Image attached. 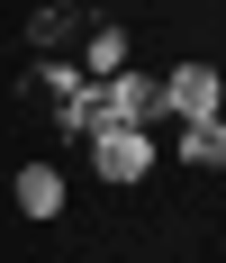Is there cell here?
Returning a JSON list of instances; mask_svg holds the SVG:
<instances>
[{
	"instance_id": "6da1fadb",
	"label": "cell",
	"mask_w": 226,
	"mask_h": 263,
	"mask_svg": "<svg viewBox=\"0 0 226 263\" xmlns=\"http://www.w3.org/2000/svg\"><path fill=\"white\" fill-rule=\"evenodd\" d=\"M91 173H100V182H145V173H154V136H145V127L91 136Z\"/></svg>"
},
{
	"instance_id": "7a4b0ae2",
	"label": "cell",
	"mask_w": 226,
	"mask_h": 263,
	"mask_svg": "<svg viewBox=\"0 0 226 263\" xmlns=\"http://www.w3.org/2000/svg\"><path fill=\"white\" fill-rule=\"evenodd\" d=\"M163 109H172V118H217V109H226L217 64H172V82H163Z\"/></svg>"
},
{
	"instance_id": "3957f363",
	"label": "cell",
	"mask_w": 226,
	"mask_h": 263,
	"mask_svg": "<svg viewBox=\"0 0 226 263\" xmlns=\"http://www.w3.org/2000/svg\"><path fill=\"white\" fill-rule=\"evenodd\" d=\"M54 127L73 136V145H91V136H109V127H118V109H109V82H81L73 100L54 109Z\"/></svg>"
},
{
	"instance_id": "277c9868",
	"label": "cell",
	"mask_w": 226,
	"mask_h": 263,
	"mask_svg": "<svg viewBox=\"0 0 226 263\" xmlns=\"http://www.w3.org/2000/svg\"><path fill=\"white\" fill-rule=\"evenodd\" d=\"M109 109H118V127H145V118H163V82H145V73H109Z\"/></svg>"
},
{
	"instance_id": "5b68a950",
	"label": "cell",
	"mask_w": 226,
	"mask_h": 263,
	"mask_svg": "<svg viewBox=\"0 0 226 263\" xmlns=\"http://www.w3.org/2000/svg\"><path fill=\"white\" fill-rule=\"evenodd\" d=\"M73 36H81V9H73V0H46V9L27 18V46H36V54H64Z\"/></svg>"
},
{
	"instance_id": "8992f818",
	"label": "cell",
	"mask_w": 226,
	"mask_h": 263,
	"mask_svg": "<svg viewBox=\"0 0 226 263\" xmlns=\"http://www.w3.org/2000/svg\"><path fill=\"white\" fill-rule=\"evenodd\" d=\"M81 82H91V73H81V64H64V54H36V73H27V91H36V100H46V109H64V100H73V91H81Z\"/></svg>"
},
{
	"instance_id": "52a82bcc",
	"label": "cell",
	"mask_w": 226,
	"mask_h": 263,
	"mask_svg": "<svg viewBox=\"0 0 226 263\" xmlns=\"http://www.w3.org/2000/svg\"><path fill=\"white\" fill-rule=\"evenodd\" d=\"M81 73H91V82H109V73H127V36H118V27H81Z\"/></svg>"
},
{
	"instance_id": "ba28073f",
	"label": "cell",
	"mask_w": 226,
	"mask_h": 263,
	"mask_svg": "<svg viewBox=\"0 0 226 263\" xmlns=\"http://www.w3.org/2000/svg\"><path fill=\"white\" fill-rule=\"evenodd\" d=\"M18 209L27 218H54V209H64V173H54V163H27V173H18Z\"/></svg>"
},
{
	"instance_id": "9c48e42d",
	"label": "cell",
	"mask_w": 226,
	"mask_h": 263,
	"mask_svg": "<svg viewBox=\"0 0 226 263\" xmlns=\"http://www.w3.org/2000/svg\"><path fill=\"white\" fill-rule=\"evenodd\" d=\"M181 163H199V173L226 163V127H217V118H181Z\"/></svg>"
},
{
	"instance_id": "30bf717a",
	"label": "cell",
	"mask_w": 226,
	"mask_h": 263,
	"mask_svg": "<svg viewBox=\"0 0 226 263\" xmlns=\"http://www.w3.org/2000/svg\"><path fill=\"white\" fill-rule=\"evenodd\" d=\"M217 127H226V109H217Z\"/></svg>"
}]
</instances>
